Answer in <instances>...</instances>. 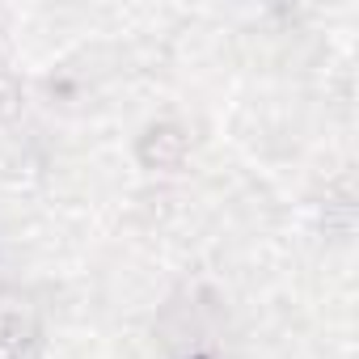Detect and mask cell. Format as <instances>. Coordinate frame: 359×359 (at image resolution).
<instances>
[{
	"label": "cell",
	"mask_w": 359,
	"mask_h": 359,
	"mask_svg": "<svg viewBox=\"0 0 359 359\" xmlns=\"http://www.w3.org/2000/svg\"><path fill=\"white\" fill-rule=\"evenodd\" d=\"M187 131L182 127H173V123H156L140 135V165L144 169H177L187 161Z\"/></svg>",
	"instance_id": "1"
},
{
	"label": "cell",
	"mask_w": 359,
	"mask_h": 359,
	"mask_svg": "<svg viewBox=\"0 0 359 359\" xmlns=\"http://www.w3.org/2000/svg\"><path fill=\"white\" fill-rule=\"evenodd\" d=\"M34 342V317L22 309H0V351L22 355V346Z\"/></svg>",
	"instance_id": "2"
}]
</instances>
